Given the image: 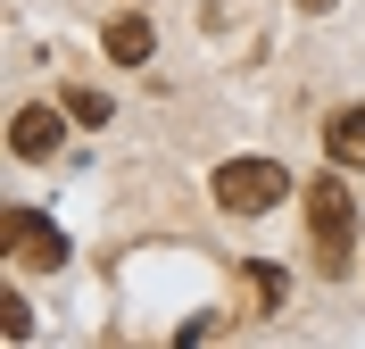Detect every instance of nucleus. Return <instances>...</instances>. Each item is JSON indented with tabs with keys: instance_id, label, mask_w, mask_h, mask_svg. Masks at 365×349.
Returning <instances> with one entry per match:
<instances>
[{
	"instance_id": "obj_5",
	"label": "nucleus",
	"mask_w": 365,
	"mask_h": 349,
	"mask_svg": "<svg viewBox=\"0 0 365 349\" xmlns=\"http://www.w3.org/2000/svg\"><path fill=\"white\" fill-rule=\"evenodd\" d=\"M324 158H332V166H365V108L324 116Z\"/></svg>"
},
{
	"instance_id": "obj_1",
	"label": "nucleus",
	"mask_w": 365,
	"mask_h": 349,
	"mask_svg": "<svg viewBox=\"0 0 365 349\" xmlns=\"http://www.w3.org/2000/svg\"><path fill=\"white\" fill-rule=\"evenodd\" d=\"M307 241H316L324 275H349V266H357V191H349L341 175H316V183H307Z\"/></svg>"
},
{
	"instance_id": "obj_3",
	"label": "nucleus",
	"mask_w": 365,
	"mask_h": 349,
	"mask_svg": "<svg viewBox=\"0 0 365 349\" xmlns=\"http://www.w3.org/2000/svg\"><path fill=\"white\" fill-rule=\"evenodd\" d=\"M0 250L17 258V266H34V275H58L67 266V233L50 225V216H34V208H0Z\"/></svg>"
},
{
	"instance_id": "obj_9",
	"label": "nucleus",
	"mask_w": 365,
	"mask_h": 349,
	"mask_svg": "<svg viewBox=\"0 0 365 349\" xmlns=\"http://www.w3.org/2000/svg\"><path fill=\"white\" fill-rule=\"evenodd\" d=\"M67 116H75V125H108V100H100V92H67Z\"/></svg>"
},
{
	"instance_id": "obj_2",
	"label": "nucleus",
	"mask_w": 365,
	"mask_h": 349,
	"mask_svg": "<svg viewBox=\"0 0 365 349\" xmlns=\"http://www.w3.org/2000/svg\"><path fill=\"white\" fill-rule=\"evenodd\" d=\"M291 200V175L274 158H225L216 166V208L225 216H266V208H282Z\"/></svg>"
},
{
	"instance_id": "obj_10",
	"label": "nucleus",
	"mask_w": 365,
	"mask_h": 349,
	"mask_svg": "<svg viewBox=\"0 0 365 349\" xmlns=\"http://www.w3.org/2000/svg\"><path fill=\"white\" fill-rule=\"evenodd\" d=\"M299 9H332V0H299Z\"/></svg>"
},
{
	"instance_id": "obj_7",
	"label": "nucleus",
	"mask_w": 365,
	"mask_h": 349,
	"mask_svg": "<svg viewBox=\"0 0 365 349\" xmlns=\"http://www.w3.org/2000/svg\"><path fill=\"white\" fill-rule=\"evenodd\" d=\"M25 333H34V308L9 291V300H0V341H25Z\"/></svg>"
},
{
	"instance_id": "obj_8",
	"label": "nucleus",
	"mask_w": 365,
	"mask_h": 349,
	"mask_svg": "<svg viewBox=\"0 0 365 349\" xmlns=\"http://www.w3.org/2000/svg\"><path fill=\"white\" fill-rule=\"evenodd\" d=\"M241 283H250V300H257V308H282V275H274V266H250Z\"/></svg>"
},
{
	"instance_id": "obj_6",
	"label": "nucleus",
	"mask_w": 365,
	"mask_h": 349,
	"mask_svg": "<svg viewBox=\"0 0 365 349\" xmlns=\"http://www.w3.org/2000/svg\"><path fill=\"white\" fill-rule=\"evenodd\" d=\"M100 50H108L116 67H150V50H158L150 42V17H116L108 34H100Z\"/></svg>"
},
{
	"instance_id": "obj_4",
	"label": "nucleus",
	"mask_w": 365,
	"mask_h": 349,
	"mask_svg": "<svg viewBox=\"0 0 365 349\" xmlns=\"http://www.w3.org/2000/svg\"><path fill=\"white\" fill-rule=\"evenodd\" d=\"M58 141H67V125H58V108H50V100H25V108L9 116V158L42 166V158H58Z\"/></svg>"
}]
</instances>
